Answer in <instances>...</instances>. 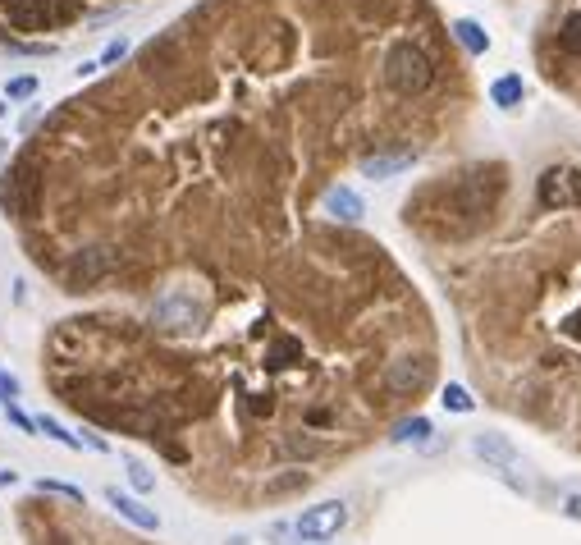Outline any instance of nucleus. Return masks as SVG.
Returning <instances> with one entry per match:
<instances>
[{
	"label": "nucleus",
	"instance_id": "nucleus-1",
	"mask_svg": "<svg viewBox=\"0 0 581 545\" xmlns=\"http://www.w3.org/2000/svg\"><path fill=\"white\" fill-rule=\"evenodd\" d=\"M385 83L399 92V97H421V92L435 83L431 55L421 51L417 42H394L385 55Z\"/></svg>",
	"mask_w": 581,
	"mask_h": 545
},
{
	"label": "nucleus",
	"instance_id": "nucleus-2",
	"mask_svg": "<svg viewBox=\"0 0 581 545\" xmlns=\"http://www.w3.org/2000/svg\"><path fill=\"white\" fill-rule=\"evenodd\" d=\"M344 527H348V504L344 500H321V504H312V509L298 513L293 532H298V541H334Z\"/></svg>",
	"mask_w": 581,
	"mask_h": 545
},
{
	"label": "nucleus",
	"instance_id": "nucleus-3",
	"mask_svg": "<svg viewBox=\"0 0 581 545\" xmlns=\"http://www.w3.org/2000/svg\"><path fill=\"white\" fill-rule=\"evenodd\" d=\"M202 317H206L202 303H197L188 289H165V294L156 298V307H151V321L165 330H193Z\"/></svg>",
	"mask_w": 581,
	"mask_h": 545
},
{
	"label": "nucleus",
	"instance_id": "nucleus-4",
	"mask_svg": "<svg viewBox=\"0 0 581 545\" xmlns=\"http://www.w3.org/2000/svg\"><path fill=\"white\" fill-rule=\"evenodd\" d=\"M536 197L540 207H577L581 202V175L577 170H568V165H554V170H545L536 184Z\"/></svg>",
	"mask_w": 581,
	"mask_h": 545
},
{
	"label": "nucleus",
	"instance_id": "nucleus-5",
	"mask_svg": "<svg viewBox=\"0 0 581 545\" xmlns=\"http://www.w3.org/2000/svg\"><path fill=\"white\" fill-rule=\"evenodd\" d=\"M0 19L19 33H42L51 23V0H0Z\"/></svg>",
	"mask_w": 581,
	"mask_h": 545
},
{
	"label": "nucleus",
	"instance_id": "nucleus-6",
	"mask_svg": "<svg viewBox=\"0 0 581 545\" xmlns=\"http://www.w3.org/2000/svg\"><path fill=\"white\" fill-rule=\"evenodd\" d=\"M101 495H106V504H110V509H115L119 518H124V523H133V527H138V532H161V513H156V509H147V504H142V500L124 495V491H119V486H106V491H101Z\"/></svg>",
	"mask_w": 581,
	"mask_h": 545
},
{
	"label": "nucleus",
	"instance_id": "nucleus-7",
	"mask_svg": "<svg viewBox=\"0 0 581 545\" xmlns=\"http://www.w3.org/2000/svg\"><path fill=\"white\" fill-rule=\"evenodd\" d=\"M426 381H431V362L426 358H399L385 371V385L394 394H417Z\"/></svg>",
	"mask_w": 581,
	"mask_h": 545
},
{
	"label": "nucleus",
	"instance_id": "nucleus-8",
	"mask_svg": "<svg viewBox=\"0 0 581 545\" xmlns=\"http://www.w3.org/2000/svg\"><path fill=\"white\" fill-rule=\"evenodd\" d=\"M472 454L481 458V463H490V468H499V472L517 468V449H513V440L495 436V431H481V436H472Z\"/></svg>",
	"mask_w": 581,
	"mask_h": 545
},
{
	"label": "nucleus",
	"instance_id": "nucleus-9",
	"mask_svg": "<svg viewBox=\"0 0 581 545\" xmlns=\"http://www.w3.org/2000/svg\"><path fill=\"white\" fill-rule=\"evenodd\" d=\"M325 216L344 220V225H357V220L366 216V202H362V193H357V188H348V184H334V188H325Z\"/></svg>",
	"mask_w": 581,
	"mask_h": 545
},
{
	"label": "nucleus",
	"instance_id": "nucleus-10",
	"mask_svg": "<svg viewBox=\"0 0 581 545\" xmlns=\"http://www.w3.org/2000/svg\"><path fill=\"white\" fill-rule=\"evenodd\" d=\"M412 161H417V147H389V152L366 156V161H362V175L366 179H389V175H403Z\"/></svg>",
	"mask_w": 581,
	"mask_h": 545
},
{
	"label": "nucleus",
	"instance_id": "nucleus-11",
	"mask_svg": "<svg viewBox=\"0 0 581 545\" xmlns=\"http://www.w3.org/2000/svg\"><path fill=\"white\" fill-rule=\"evenodd\" d=\"M453 37H458V46H463L467 55H485V51H490V33H485L476 19H453Z\"/></svg>",
	"mask_w": 581,
	"mask_h": 545
},
{
	"label": "nucleus",
	"instance_id": "nucleus-12",
	"mask_svg": "<svg viewBox=\"0 0 581 545\" xmlns=\"http://www.w3.org/2000/svg\"><path fill=\"white\" fill-rule=\"evenodd\" d=\"M307 486H312V472L289 468V472L266 481V500H284V495H298V491H307Z\"/></svg>",
	"mask_w": 581,
	"mask_h": 545
},
{
	"label": "nucleus",
	"instance_id": "nucleus-13",
	"mask_svg": "<svg viewBox=\"0 0 581 545\" xmlns=\"http://www.w3.org/2000/svg\"><path fill=\"white\" fill-rule=\"evenodd\" d=\"M522 97H527V83H522L517 74H504V78H495V83H490V101H495L499 110L522 106Z\"/></svg>",
	"mask_w": 581,
	"mask_h": 545
},
{
	"label": "nucleus",
	"instance_id": "nucleus-14",
	"mask_svg": "<svg viewBox=\"0 0 581 545\" xmlns=\"http://www.w3.org/2000/svg\"><path fill=\"white\" fill-rule=\"evenodd\" d=\"M426 436H435L431 417H403V422L389 431V440H394V445H426Z\"/></svg>",
	"mask_w": 581,
	"mask_h": 545
},
{
	"label": "nucleus",
	"instance_id": "nucleus-15",
	"mask_svg": "<svg viewBox=\"0 0 581 545\" xmlns=\"http://www.w3.org/2000/svg\"><path fill=\"white\" fill-rule=\"evenodd\" d=\"M124 472H129V481H133V491H142V495H151L156 491V472L142 463V458H124Z\"/></svg>",
	"mask_w": 581,
	"mask_h": 545
},
{
	"label": "nucleus",
	"instance_id": "nucleus-16",
	"mask_svg": "<svg viewBox=\"0 0 581 545\" xmlns=\"http://www.w3.org/2000/svg\"><path fill=\"white\" fill-rule=\"evenodd\" d=\"M37 431H42L46 440H55V445H65V449H83V440H78V436H69L65 426L55 422V417H46V413L37 417Z\"/></svg>",
	"mask_w": 581,
	"mask_h": 545
},
{
	"label": "nucleus",
	"instance_id": "nucleus-17",
	"mask_svg": "<svg viewBox=\"0 0 581 545\" xmlns=\"http://www.w3.org/2000/svg\"><path fill=\"white\" fill-rule=\"evenodd\" d=\"M37 495H60V500H69V504H83V486H69V481H55V477L37 481Z\"/></svg>",
	"mask_w": 581,
	"mask_h": 545
},
{
	"label": "nucleus",
	"instance_id": "nucleus-18",
	"mask_svg": "<svg viewBox=\"0 0 581 545\" xmlns=\"http://www.w3.org/2000/svg\"><path fill=\"white\" fill-rule=\"evenodd\" d=\"M559 46H563L568 55H581V10L563 19V28H559Z\"/></svg>",
	"mask_w": 581,
	"mask_h": 545
},
{
	"label": "nucleus",
	"instance_id": "nucleus-19",
	"mask_svg": "<svg viewBox=\"0 0 581 545\" xmlns=\"http://www.w3.org/2000/svg\"><path fill=\"white\" fill-rule=\"evenodd\" d=\"M440 404L449 408V413H472L476 408V399L463 390V385H444V394H440Z\"/></svg>",
	"mask_w": 581,
	"mask_h": 545
},
{
	"label": "nucleus",
	"instance_id": "nucleus-20",
	"mask_svg": "<svg viewBox=\"0 0 581 545\" xmlns=\"http://www.w3.org/2000/svg\"><path fill=\"white\" fill-rule=\"evenodd\" d=\"M5 97H10V101H28V97H37V78H33V74L10 78V83H5Z\"/></svg>",
	"mask_w": 581,
	"mask_h": 545
},
{
	"label": "nucleus",
	"instance_id": "nucleus-21",
	"mask_svg": "<svg viewBox=\"0 0 581 545\" xmlns=\"http://www.w3.org/2000/svg\"><path fill=\"white\" fill-rule=\"evenodd\" d=\"M5 417H10V422L19 426L23 436H33V431H37V422H33V417H28V413H23V408L14 404V399H10V404H5Z\"/></svg>",
	"mask_w": 581,
	"mask_h": 545
},
{
	"label": "nucleus",
	"instance_id": "nucleus-22",
	"mask_svg": "<svg viewBox=\"0 0 581 545\" xmlns=\"http://www.w3.org/2000/svg\"><path fill=\"white\" fill-rule=\"evenodd\" d=\"M19 390H23V385L14 381L10 371H0V404H10V399H19Z\"/></svg>",
	"mask_w": 581,
	"mask_h": 545
},
{
	"label": "nucleus",
	"instance_id": "nucleus-23",
	"mask_svg": "<svg viewBox=\"0 0 581 545\" xmlns=\"http://www.w3.org/2000/svg\"><path fill=\"white\" fill-rule=\"evenodd\" d=\"M124 51H129V42H124V37H119V42H110V46H106V55H101V69L115 65V60H124Z\"/></svg>",
	"mask_w": 581,
	"mask_h": 545
},
{
	"label": "nucleus",
	"instance_id": "nucleus-24",
	"mask_svg": "<svg viewBox=\"0 0 581 545\" xmlns=\"http://www.w3.org/2000/svg\"><path fill=\"white\" fill-rule=\"evenodd\" d=\"M78 440H83V445H87V449H97V454H106V449H110V445H106V440H101V436H92V431H83V436H78Z\"/></svg>",
	"mask_w": 581,
	"mask_h": 545
},
{
	"label": "nucleus",
	"instance_id": "nucleus-25",
	"mask_svg": "<svg viewBox=\"0 0 581 545\" xmlns=\"http://www.w3.org/2000/svg\"><path fill=\"white\" fill-rule=\"evenodd\" d=\"M14 481H19V472H10V468H0V491H10Z\"/></svg>",
	"mask_w": 581,
	"mask_h": 545
},
{
	"label": "nucleus",
	"instance_id": "nucleus-26",
	"mask_svg": "<svg viewBox=\"0 0 581 545\" xmlns=\"http://www.w3.org/2000/svg\"><path fill=\"white\" fill-rule=\"evenodd\" d=\"M568 518H581V500H568Z\"/></svg>",
	"mask_w": 581,
	"mask_h": 545
},
{
	"label": "nucleus",
	"instance_id": "nucleus-27",
	"mask_svg": "<svg viewBox=\"0 0 581 545\" xmlns=\"http://www.w3.org/2000/svg\"><path fill=\"white\" fill-rule=\"evenodd\" d=\"M307 545H325V541H307Z\"/></svg>",
	"mask_w": 581,
	"mask_h": 545
},
{
	"label": "nucleus",
	"instance_id": "nucleus-28",
	"mask_svg": "<svg viewBox=\"0 0 581 545\" xmlns=\"http://www.w3.org/2000/svg\"><path fill=\"white\" fill-rule=\"evenodd\" d=\"M0 115H5V101H0Z\"/></svg>",
	"mask_w": 581,
	"mask_h": 545
},
{
	"label": "nucleus",
	"instance_id": "nucleus-29",
	"mask_svg": "<svg viewBox=\"0 0 581 545\" xmlns=\"http://www.w3.org/2000/svg\"><path fill=\"white\" fill-rule=\"evenodd\" d=\"M55 545H60V541H55Z\"/></svg>",
	"mask_w": 581,
	"mask_h": 545
}]
</instances>
